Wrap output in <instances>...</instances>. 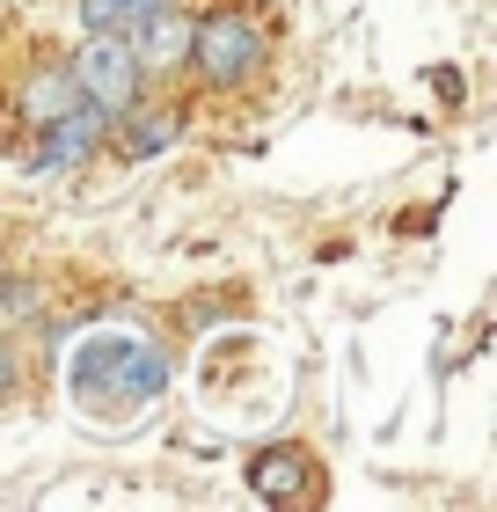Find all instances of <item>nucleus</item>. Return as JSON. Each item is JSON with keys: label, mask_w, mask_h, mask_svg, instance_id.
<instances>
[{"label": "nucleus", "mask_w": 497, "mask_h": 512, "mask_svg": "<svg viewBox=\"0 0 497 512\" xmlns=\"http://www.w3.org/2000/svg\"><path fill=\"white\" fill-rule=\"evenodd\" d=\"M315 483H322V461L307 447H264L249 461V491L264 505H307V498H315Z\"/></svg>", "instance_id": "obj_5"}, {"label": "nucleus", "mask_w": 497, "mask_h": 512, "mask_svg": "<svg viewBox=\"0 0 497 512\" xmlns=\"http://www.w3.org/2000/svg\"><path fill=\"white\" fill-rule=\"evenodd\" d=\"M74 88L96 110H125L132 96H139V59H132V37L125 30H88V44L74 52Z\"/></svg>", "instance_id": "obj_3"}, {"label": "nucleus", "mask_w": 497, "mask_h": 512, "mask_svg": "<svg viewBox=\"0 0 497 512\" xmlns=\"http://www.w3.org/2000/svg\"><path fill=\"white\" fill-rule=\"evenodd\" d=\"M117 118H125V132H117L125 161H147V154H161V147H169V139L183 132V118H176L169 103H147V110H139V96H132L125 110H117Z\"/></svg>", "instance_id": "obj_7"}, {"label": "nucleus", "mask_w": 497, "mask_h": 512, "mask_svg": "<svg viewBox=\"0 0 497 512\" xmlns=\"http://www.w3.org/2000/svg\"><path fill=\"white\" fill-rule=\"evenodd\" d=\"M103 132H110V110L96 103H74V110H59L52 125H37V147H30V176H59V169H74V161H88L103 147Z\"/></svg>", "instance_id": "obj_4"}, {"label": "nucleus", "mask_w": 497, "mask_h": 512, "mask_svg": "<svg viewBox=\"0 0 497 512\" xmlns=\"http://www.w3.org/2000/svg\"><path fill=\"white\" fill-rule=\"evenodd\" d=\"M176 381V359L169 344H154L147 330H88L74 344V359H66V395H74V410L88 417L96 432H132L147 425L154 403L169 395Z\"/></svg>", "instance_id": "obj_1"}, {"label": "nucleus", "mask_w": 497, "mask_h": 512, "mask_svg": "<svg viewBox=\"0 0 497 512\" xmlns=\"http://www.w3.org/2000/svg\"><path fill=\"white\" fill-rule=\"evenodd\" d=\"M132 59H139V74H183V59H191V15L169 8V0L154 15H139L132 22Z\"/></svg>", "instance_id": "obj_6"}, {"label": "nucleus", "mask_w": 497, "mask_h": 512, "mask_svg": "<svg viewBox=\"0 0 497 512\" xmlns=\"http://www.w3.org/2000/svg\"><path fill=\"white\" fill-rule=\"evenodd\" d=\"M15 388V344H0V395Z\"/></svg>", "instance_id": "obj_10"}, {"label": "nucleus", "mask_w": 497, "mask_h": 512, "mask_svg": "<svg viewBox=\"0 0 497 512\" xmlns=\"http://www.w3.org/2000/svg\"><path fill=\"white\" fill-rule=\"evenodd\" d=\"M161 0H81V22L88 30H132L139 15H154Z\"/></svg>", "instance_id": "obj_9"}, {"label": "nucleus", "mask_w": 497, "mask_h": 512, "mask_svg": "<svg viewBox=\"0 0 497 512\" xmlns=\"http://www.w3.org/2000/svg\"><path fill=\"white\" fill-rule=\"evenodd\" d=\"M183 66H191L205 88H242L256 66H264V30H256L249 15L220 8V15L191 22V59H183Z\"/></svg>", "instance_id": "obj_2"}, {"label": "nucleus", "mask_w": 497, "mask_h": 512, "mask_svg": "<svg viewBox=\"0 0 497 512\" xmlns=\"http://www.w3.org/2000/svg\"><path fill=\"white\" fill-rule=\"evenodd\" d=\"M74 103H81L74 66H37V74L22 81V118H30V132H37V125H52L59 110H74Z\"/></svg>", "instance_id": "obj_8"}, {"label": "nucleus", "mask_w": 497, "mask_h": 512, "mask_svg": "<svg viewBox=\"0 0 497 512\" xmlns=\"http://www.w3.org/2000/svg\"><path fill=\"white\" fill-rule=\"evenodd\" d=\"M0 293H8V271H0Z\"/></svg>", "instance_id": "obj_11"}]
</instances>
